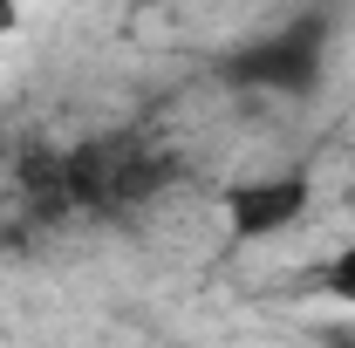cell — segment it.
<instances>
[{"label":"cell","instance_id":"obj_1","mask_svg":"<svg viewBox=\"0 0 355 348\" xmlns=\"http://www.w3.org/2000/svg\"><path fill=\"white\" fill-rule=\"evenodd\" d=\"M321 287H328V294H335L342 307H355V246H342L335 260L321 266Z\"/></svg>","mask_w":355,"mask_h":348}]
</instances>
